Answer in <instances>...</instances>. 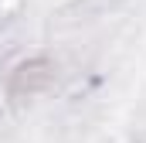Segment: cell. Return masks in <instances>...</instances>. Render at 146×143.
I'll return each instance as SVG.
<instances>
[{
  "label": "cell",
  "instance_id": "1",
  "mask_svg": "<svg viewBox=\"0 0 146 143\" xmlns=\"http://www.w3.org/2000/svg\"><path fill=\"white\" fill-rule=\"evenodd\" d=\"M54 78H58V68L48 58H31V61H24L10 72L7 92H10V99H34L54 85Z\"/></svg>",
  "mask_w": 146,
  "mask_h": 143
}]
</instances>
